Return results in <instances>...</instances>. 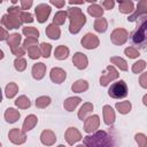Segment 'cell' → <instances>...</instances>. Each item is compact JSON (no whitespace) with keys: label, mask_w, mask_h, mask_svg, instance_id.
Masks as SVG:
<instances>
[{"label":"cell","mask_w":147,"mask_h":147,"mask_svg":"<svg viewBox=\"0 0 147 147\" xmlns=\"http://www.w3.org/2000/svg\"><path fill=\"white\" fill-rule=\"evenodd\" d=\"M118 10L122 14H132L134 11V3L131 0L118 1Z\"/></svg>","instance_id":"cell-21"},{"label":"cell","mask_w":147,"mask_h":147,"mask_svg":"<svg viewBox=\"0 0 147 147\" xmlns=\"http://www.w3.org/2000/svg\"><path fill=\"white\" fill-rule=\"evenodd\" d=\"M86 147H114L113 138L103 130L95 131L86 137H84V142Z\"/></svg>","instance_id":"cell-1"},{"label":"cell","mask_w":147,"mask_h":147,"mask_svg":"<svg viewBox=\"0 0 147 147\" xmlns=\"http://www.w3.org/2000/svg\"><path fill=\"white\" fill-rule=\"evenodd\" d=\"M39 49H40V54L42 57L47 59L51 56V52H52V45L47 44V42H41L39 45Z\"/></svg>","instance_id":"cell-37"},{"label":"cell","mask_w":147,"mask_h":147,"mask_svg":"<svg viewBox=\"0 0 147 147\" xmlns=\"http://www.w3.org/2000/svg\"><path fill=\"white\" fill-rule=\"evenodd\" d=\"M1 24L3 28H7L9 30L13 29H18L21 28V25L23 24L21 21V16L17 15H13V14H5L1 17Z\"/></svg>","instance_id":"cell-6"},{"label":"cell","mask_w":147,"mask_h":147,"mask_svg":"<svg viewBox=\"0 0 147 147\" xmlns=\"http://www.w3.org/2000/svg\"><path fill=\"white\" fill-rule=\"evenodd\" d=\"M21 21H22V23L28 24V23H32V22L34 21V18H33V15H32L31 13H29V11H23L22 15H21Z\"/></svg>","instance_id":"cell-44"},{"label":"cell","mask_w":147,"mask_h":147,"mask_svg":"<svg viewBox=\"0 0 147 147\" xmlns=\"http://www.w3.org/2000/svg\"><path fill=\"white\" fill-rule=\"evenodd\" d=\"M69 53H70V51H69V48H68L67 46L60 45V46H57V47L55 48V51H54V56H55V59H57V60H65V59L69 56Z\"/></svg>","instance_id":"cell-27"},{"label":"cell","mask_w":147,"mask_h":147,"mask_svg":"<svg viewBox=\"0 0 147 147\" xmlns=\"http://www.w3.org/2000/svg\"><path fill=\"white\" fill-rule=\"evenodd\" d=\"M46 64L42 63V62H37L36 64H33L32 67V70H31V74H32V77L36 79V80H41L46 74Z\"/></svg>","instance_id":"cell-17"},{"label":"cell","mask_w":147,"mask_h":147,"mask_svg":"<svg viewBox=\"0 0 147 147\" xmlns=\"http://www.w3.org/2000/svg\"><path fill=\"white\" fill-rule=\"evenodd\" d=\"M87 88H88V83L85 79H78L71 85V90L75 93H83L87 91Z\"/></svg>","instance_id":"cell-25"},{"label":"cell","mask_w":147,"mask_h":147,"mask_svg":"<svg viewBox=\"0 0 147 147\" xmlns=\"http://www.w3.org/2000/svg\"><path fill=\"white\" fill-rule=\"evenodd\" d=\"M80 44H82V46H83L84 48H86V49H95V48L100 45V40H99V38H98L95 34L88 32V33H86V34L82 38Z\"/></svg>","instance_id":"cell-11"},{"label":"cell","mask_w":147,"mask_h":147,"mask_svg":"<svg viewBox=\"0 0 147 147\" xmlns=\"http://www.w3.org/2000/svg\"><path fill=\"white\" fill-rule=\"evenodd\" d=\"M40 141L45 146H52L56 141V136L52 130H44L40 133Z\"/></svg>","instance_id":"cell-18"},{"label":"cell","mask_w":147,"mask_h":147,"mask_svg":"<svg viewBox=\"0 0 147 147\" xmlns=\"http://www.w3.org/2000/svg\"><path fill=\"white\" fill-rule=\"evenodd\" d=\"M132 42L138 46H141V47L147 46V20L144 21L140 24V26L133 32Z\"/></svg>","instance_id":"cell-4"},{"label":"cell","mask_w":147,"mask_h":147,"mask_svg":"<svg viewBox=\"0 0 147 147\" xmlns=\"http://www.w3.org/2000/svg\"><path fill=\"white\" fill-rule=\"evenodd\" d=\"M118 77H119V74L116 70V68L114 65H108L106 68V70L103 71V74L101 75V77H100V85L103 86V87L108 86L111 82L116 80Z\"/></svg>","instance_id":"cell-5"},{"label":"cell","mask_w":147,"mask_h":147,"mask_svg":"<svg viewBox=\"0 0 147 147\" xmlns=\"http://www.w3.org/2000/svg\"><path fill=\"white\" fill-rule=\"evenodd\" d=\"M147 14V0H140L137 3V9H134V11L127 17L129 22H134L138 17H140L141 15H146Z\"/></svg>","instance_id":"cell-14"},{"label":"cell","mask_w":147,"mask_h":147,"mask_svg":"<svg viewBox=\"0 0 147 147\" xmlns=\"http://www.w3.org/2000/svg\"><path fill=\"white\" fill-rule=\"evenodd\" d=\"M114 6H115V1L114 0H103V1H101V7L103 8V9H113L114 8Z\"/></svg>","instance_id":"cell-47"},{"label":"cell","mask_w":147,"mask_h":147,"mask_svg":"<svg viewBox=\"0 0 147 147\" xmlns=\"http://www.w3.org/2000/svg\"><path fill=\"white\" fill-rule=\"evenodd\" d=\"M127 39H129V32L123 28L115 29L110 34V40L116 46H121V45L125 44L127 41Z\"/></svg>","instance_id":"cell-7"},{"label":"cell","mask_w":147,"mask_h":147,"mask_svg":"<svg viewBox=\"0 0 147 147\" xmlns=\"http://www.w3.org/2000/svg\"><path fill=\"white\" fill-rule=\"evenodd\" d=\"M9 36H10V34L7 32V30H6L3 26L0 28V40H7Z\"/></svg>","instance_id":"cell-50"},{"label":"cell","mask_w":147,"mask_h":147,"mask_svg":"<svg viewBox=\"0 0 147 147\" xmlns=\"http://www.w3.org/2000/svg\"><path fill=\"white\" fill-rule=\"evenodd\" d=\"M49 3L61 9V8H63V7L65 6V3H67V2H65L64 0H51V1H49Z\"/></svg>","instance_id":"cell-49"},{"label":"cell","mask_w":147,"mask_h":147,"mask_svg":"<svg viewBox=\"0 0 147 147\" xmlns=\"http://www.w3.org/2000/svg\"><path fill=\"white\" fill-rule=\"evenodd\" d=\"M76 147H86V145H85V144H79V145H77Z\"/></svg>","instance_id":"cell-53"},{"label":"cell","mask_w":147,"mask_h":147,"mask_svg":"<svg viewBox=\"0 0 147 147\" xmlns=\"http://www.w3.org/2000/svg\"><path fill=\"white\" fill-rule=\"evenodd\" d=\"M142 103L147 107V94H145V95L142 96Z\"/></svg>","instance_id":"cell-52"},{"label":"cell","mask_w":147,"mask_h":147,"mask_svg":"<svg viewBox=\"0 0 147 147\" xmlns=\"http://www.w3.org/2000/svg\"><path fill=\"white\" fill-rule=\"evenodd\" d=\"M102 115H103V122L106 125H113L116 119L115 110L109 105H105L102 108Z\"/></svg>","instance_id":"cell-16"},{"label":"cell","mask_w":147,"mask_h":147,"mask_svg":"<svg viewBox=\"0 0 147 147\" xmlns=\"http://www.w3.org/2000/svg\"><path fill=\"white\" fill-rule=\"evenodd\" d=\"M68 18L70 21L69 31L72 34H77L86 23V16L78 7H70L68 10Z\"/></svg>","instance_id":"cell-2"},{"label":"cell","mask_w":147,"mask_h":147,"mask_svg":"<svg viewBox=\"0 0 147 147\" xmlns=\"http://www.w3.org/2000/svg\"><path fill=\"white\" fill-rule=\"evenodd\" d=\"M21 41H22V36L20 33H13L7 39V44H8V46L10 48H14V47L20 46V42Z\"/></svg>","instance_id":"cell-34"},{"label":"cell","mask_w":147,"mask_h":147,"mask_svg":"<svg viewBox=\"0 0 147 147\" xmlns=\"http://www.w3.org/2000/svg\"><path fill=\"white\" fill-rule=\"evenodd\" d=\"M33 46H39V42H38V39L37 38H31V37H28L24 39L23 41V47L28 51L30 47H33Z\"/></svg>","instance_id":"cell-41"},{"label":"cell","mask_w":147,"mask_h":147,"mask_svg":"<svg viewBox=\"0 0 147 147\" xmlns=\"http://www.w3.org/2000/svg\"><path fill=\"white\" fill-rule=\"evenodd\" d=\"M100 125V117L98 115H92L88 116L85 121H84V131L88 134L94 133Z\"/></svg>","instance_id":"cell-10"},{"label":"cell","mask_w":147,"mask_h":147,"mask_svg":"<svg viewBox=\"0 0 147 147\" xmlns=\"http://www.w3.org/2000/svg\"><path fill=\"white\" fill-rule=\"evenodd\" d=\"M64 139L68 142V145L72 146L74 144L80 141L83 139V137H82V133L79 132L78 129H76L74 126H70V127L67 129V131L64 133Z\"/></svg>","instance_id":"cell-12"},{"label":"cell","mask_w":147,"mask_h":147,"mask_svg":"<svg viewBox=\"0 0 147 147\" xmlns=\"http://www.w3.org/2000/svg\"><path fill=\"white\" fill-rule=\"evenodd\" d=\"M45 32H46V36H47L49 39H53V40H57V39L60 38V36H61V30H60V28H59L57 25H55L54 23L48 24L47 28H46V30H45Z\"/></svg>","instance_id":"cell-22"},{"label":"cell","mask_w":147,"mask_h":147,"mask_svg":"<svg viewBox=\"0 0 147 147\" xmlns=\"http://www.w3.org/2000/svg\"><path fill=\"white\" fill-rule=\"evenodd\" d=\"M93 26H94V30H95L96 32L103 33V32H106L107 29H108V22H107L106 18L100 17V18H96V20L94 21Z\"/></svg>","instance_id":"cell-30"},{"label":"cell","mask_w":147,"mask_h":147,"mask_svg":"<svg viewBox=\"0 0 147 147\" xmlns=\"http://www.w3.org/2000/svg\"><path fill=\"white\" fill-rule=\"evenodd\" d=\"M20 5H21V9L26 11L28 9H30L33 5V1L32 0H21L20 1Z\"/></svg>","instance_id":"cell-46"},{"label":"cell","mask_w":147,"mask_h":147,"mask_svg":"<svg viewBox=\"0 0 147 147\" xmlns=\"http://www.w3.org/2000/svg\"><path fill=\"white\" fill-rule=\"evenodd\" d=\"M52 102V99L47 95H42V96H38L36 99V107L37 108H40V109H44L46 107H48Z\"/></svg>","instance_id":"cell-36"},{"label":"cell","mask_w":147,"mask_h":147,"mask_svg":"<svg viewBox=\"0 0 147 147\" xmlns=\"http://www.w3.org/2000/svg\"><path fill=\"white\" fill-rule=\"evenodd\" d=\"M139 85L142 88H147V71L140 75V77H139Z\"/></svg>","instance_id":"cell-48"},{"label":"cell","mask_w":147,"mask_h":147,"mask_svg":"<svg viewBox=\"0 0 147 147\" xmlns=\"http://www.w3.org/2000/svg\"><path fill=\"white\" fill-rule=\"evenodd\" d=\"M37 123H38V117L36 115H33V114H30V115H28L25 117V119L23 122V125H22V130L26 133V132L31 131L37 125Z\"/></svg>","instance_id":"cell-19"},{"label":"cell","mask_w":147,"mask_h":147,"mask_svg":"<svg viewBox=\"0 0 147 147\" xmlns=\"http://www.w3.org/2000/svg\"><path fill=\"white\" fill-rule=\"evenodd\" d=\"M22 33L28 38V37H31V38H37L39 37V30L34 26H24L22 29Z\"/></svg>","instance_id":"cell-35"},{"label":"cell","mask_w":147,"mask_h":147,"mask_svg":"<svg viewBox=\"0 0 147 147\" xmlns=\"http://www.w3.org/2000/svg\"><path fill=\"white\" fill-rule=\"evenodd\" d=\"M14 68L18 71L22 72L26 69V60L24 57H16L14 61Z\"/></svg>","instance_id":"cell-39"},{"label":"cell","mask_w":147,"mask_h":147,"mask_svg":"<svg viewBox=\"0 0 147 147\" xmlns=\"http://www.w3.org/2000/svg\"><path fill=\"white\" fill-rule=\"evenodd\" d=\"M10 51H11V54L15 55L16 57H22L25 54V48L22 47V46H17V47L10 48Z\"/></svg>","instance_id":"cell-45"},{"label":"cell","mask_w":147,"mask_h":147,"mask_svg":"<svg viewBox=\"0 0 147 147\" xmlns=\"http://www.w3.org/2000/svg\"><path fill=\"white\" fill-rule=\"evenodd\" d=\"M92 110H93V103H91V102H85V103H83V106L79 108L77 116H78V118H79L80 121H85V119L88 117V115L92 113Z\"/></svg>","instance_id":"cell-24"},{"label":"cell","mask_w":147,"mask_h":147,"mask_svg":"<svg viewBox=\"0 0 147 147\" xmlns=\"http://www.w3.org/2000/svg\"><path fill=\"white\" fill-rule=\"evenodd\" d=\"M49 77H51V80L55 84H61L67 78V72L62 69V68H59V67H54L52 68L51 72H49Z\"/></svg>","instance_id":"cell-15"},{"label":"cell","mask_w":147,"mask_h":147,"mask_svg":"<svg viewBox=\"0 0 147 147\" xmlns=\"http://www.w3.org/2000/svg\"><path fill=\"white\" fill-rule=\"evenodd\" d=\"M28 54H29V57L31 60H37L41 56L40 54V49H39V46H33V47H30L28 49Z\"/></svg>","instance_id":"cell-40"},{"label":"cell","mask_w":147,"mask_h":147,"mask_svg":"<svg viewBox=\"0 0 147 147\" xmlns=\"http://www.w3.org/2000/svg\"><path fill=\"white\" fill-rule=\"evenodd\" d=\"M67 18H68V11H65V10H59V11L55 13V15L53 17V23L59 26V25L64 24V22H65Z\"/></svg>","instance_id":"cell-31"},{"label":"cell","mask_w":147,"mask_h":147,"mask_svg":"<svg viewBox=\"0 0 147 147\" xmlns=\"http://www.w3.org/2000/svg\"><path fill=\"white\" fill-rule=\"evenodd\" d=\"M72 63H74V65H75L78 70H84V69H86L87 65H88V59H87V56H86L84 53L77 52V53H75L74 56H72Z\"/></svg>","instance_id":"cell-13"},{"label":"cell","mask_w":147,"mask_h":147,"mask_svg":"<svg viewBox=\"0 0 147 147\" xmlns=\"http://www.w3.org/2000/svg\"><path fill=\"white\" fill-rule=\"evenodd\" d=\"M17 92H18V86L14 82L8 83L6 85V87H5V96L7 99H13L17 94Z\"/></svg>","instance_id":"cell-28"},{"label":"cell","mask_w":147,"mask_h":147,"mask_svg":"<svg viewBox=\"0 0 147 147\" xmlns=\"http://www.w3.org/2000/svg\"><path fill=\"white\" fill-rule=\"evenodd\" d=\"M115 108L116 110L122 114V115H125V114H129L131 111V108H132V105L130 101H121V102H116L115 103Z\"/></svg>","instance_id":"cell-29"},{"label":"cell","mask_w":147,"mask_h":147,"mask_svg":"<svg viewBox=\"0 0 147 147\" xmlns=\"http://www.w3.org/2000/svg\"><path fill=\"white\" fill-rule=\"evenodd\" d=\"M57 147H65V146H64V145H59Z\"/></svg>","instance_id":"cell-54"},{"label":"cell","mask_w":147,"mask_h":147,"mask_svg":"<svg viewBox=\"0 0 147 147\" xmlns=\"http://www.w3.org/2000/svg\"><path fill=\"white\" fill-rule=\"evenodd\" d=\"M145 68H146V62L144 60H138L137 62H134L132 64L131 70H132L133 74H137L138 75V74H141L145 70Z\"/></svg>","instance_id":"cell-38"},{"label":"cell","mask_w":147,"mask_h":147,"mask_svg":"<svg viewBox=\"0 0 147 147\" xmlns=\"http://www.w3.org/2000/svg\"><path fill=\"white\" fill-rule=\"evenodd\" d=\"M8 138L9 141L13 142L14 145H22L26 141V134L23 130L18 129V127H14L9 131L8 133Z\"/></svg>","instance_id":"cell-9"},{"label":"cell","mask_w":147,"mask_h":147,"mask_svg":"<svg viewBox=\"0 0 147 147\" xmlns=\"http://www.w3.org/2000/svg\"><path fill=\"white\" fill-rule=\"evenodd\" d=\"M134 140L138 144V147H147V137L144 133H137L134 136Z\"/></svg>","instance_id":"cell-43"},{"label":"cell","mask_w":147,"mask_h":147,"mask_svg":"<svg viewBox=\"0 0 147 147\" xmlns=\"http://www.w3.org/2000/svg\"><path fill=\"white\" fill-rule=\"evenodd\" d=\"M110 62L116 65L119 70L122 71H127V62L123 59V57H119V56H111L110 57Z\"/></svg>","instance_id":"cell-32"},{"label":"cell","mask_w":147,"mask_h":147,"mask_svg":"<svg viewBox=\"0 0 147 147\" xmlns=\"http://www.w3.org/2000/svg\"><path fill=\"white\" fill-rule=\"evenodd\" d=\"M3 117H5V119H6L7 123L13 124V123H15V122H17V121L20 119L21 114H20V111L16 110L15 108H7V109L5 110Z\"/></svg>","instance_id":"cell-20"},{"label":"cell","mask_w":147,"mask_h":147,"mask_svg":"<svg viewBox=\"0 0 147 147\" xmlns=\"http://www.w3.org/2000/svg\"><path fill=\"white\" fill-rule=\"evenodd\" d=\"M80 102H82V99L79 96H70V98L64 100L63 107H64V109L67 111H74Z\"/></svg>","instance_id":"cell-23"},{"label":"cell","mask_w":147,"mask_h":147,"mask_svg":"<svg viewBox=\"0 0 147 147\" xmlns=\"http://www.w3.org/2000/svg\"><path fill=\"white\" fill-rule=\"evenodd\" d=\"M15 106L20 109H28L31 106L30 99L26 95H20L16 100H15Z\"/></svg>","instance_id":"cell-33"},{"label":"cell","mask_w":147,"mask_h":147,"mask_svg":"<svg viewBox=\"0 0 147 147\" xmlns=\"http://www.w3.org/2000/svg\"><path fill=\"white\" fill-rule=\"evenodd\" d=\"M86 1H84V0H82V1H72V0H70L69 1V5H84Z\"/></svg>","instance_id":"cell-51"},{"label":"cell","mask_w":147,"mask_h":147,"mask_svg":"<svg viewBox=\"0 0 147 147\" xmlns=\"http://www.w3.org/2000/svg\"><path fill=\"white\" fill-rule=\"evenodd\" d=\"M124 54H125L129 59H137V57L140 55L139 51H138L137 48H134V47H126V48L124 49Z\"/></svg>","instance_id":"cell-42"},{"label":"cell","mask_w":147,"mask_h":147,"mask_svg":"<svg viewBox=\"0 0 147 147\" xmlns=\"http://www.w3.org/2000/svg\"><path fill=\"white\" fill-rule=\"evenodd\" d=\"M87 13H88V15H91L92 17L100 18V17H102V15H103V8L101 7V5L92 3V5L88 6Z\"/></svg>","instance_id":"cell-26"},{"label":"cell","mask_w":147,"mask_h":147,"mask_svg":"<svg viewBox=\"0 0 147 147\" xmlns=\"http://www.w3.org/2000/svg\"><path fill=\"white\" fill-rule=\"evenodd\" d=\"M51 6L48 3H39L34 8V14H36V18L39 23H45L49 15H51Z\"/></svg>","instance_id":"cell-8"},{"label":"cell","mask_w":147,"mask_h":147,"mask_svg":"<svg viewBox=\"0 0 147 147\" xmlns=\"http://www.w3.org/2000/svg\"><path fill=\"white\" fill-rule=\"evenodd\" d=\"M129 88L126 83L123 79H119L115 83H113L108 90V95L113 99H123L127 95Z\"/></svg>","instance_id":"cell-3"}]
</instances>
